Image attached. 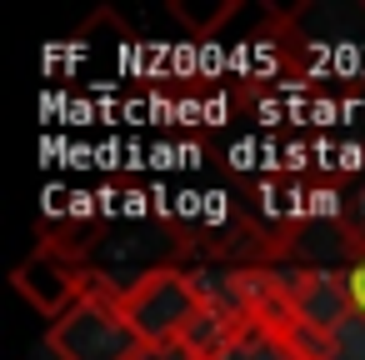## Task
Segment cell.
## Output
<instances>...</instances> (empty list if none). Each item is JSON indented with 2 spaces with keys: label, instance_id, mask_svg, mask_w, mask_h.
I'll list each match as a JSON object with an SVG mask.
<instances>
[{
  "label": "cell",
  "instance_id": "cell-1",
  "mask_svg": "<svg viewBox=\"0 0 365 360\" xmlns=\"http://www.w3.org/2000/svg\"><path fill=\"white\" fill-rule=\"evenodd\" d=\"M210 290L180 265H155L120 285V315L140 335V345H185L190 325L200 320Z\"/></svg>",
  "mask_w": 365,
  "mask_h": 360
},
{
  "label": "cell",
  "instance_id": "cell-2",
  "mask_svg": "<svg viewBox=\"0 0 365 360\" xmlns=\"http://www.w3.org/2000/svg\"><path fill=\"white\" fill-rule=\"evenodd\" d=\"M56 360H135L145 345L130 330V320L120 315V285H101L96 295H86L76 310H66L51 335H46Z\"/></svg>",
  "mask_w": 365,
  "mask_h": 360
},
{
  "label": "cell",
  "instance_id": "cell-3",
  "mask_svg": "<svg viewBox=\"0 0 365 360\" xmlns=\"http://www.w3.org/2000/svg\"><path fill=\"white\" fill-rule=\"evenodd\" d=\"M11 285L56 325L66 310H76L86 295H96L106 280L96 270L81 265V245H61V240H41L11 275Z\"/></svg>",
  "mask_w": 365,
  "mask_h": 360
},
{
  "label": "cell",
  "instance_id": "cell-4",
  "mask_svg": "<svg viewBox=\"0 0 365 360\" xmlns=\"http://www.w3.org/2000/svg\"><path fill=\"white\" fill-rule=\"evenodd\" d=\"M285 295H290V315L315 325V330H345L355 320V305H350V290H345V275H330V270H285Z\"/></svg>",
  "mask_w": 365,
  "mask_h": 360
},
{
  "label": "cell",
  "instance_id": "cell-5",
  "mask_svg": "<svg viewBox=\"0 0 365 360\" xmlns=\"http://www.w3.org/2000/svg\"><path fill=\"white\" fill-rule=\"evenodd\" d=\"M215 360H300V355L270 320H240L230 330V340L215 350Z\"/></svg>",
  "mask_w": 365,
  "mask_h": 360
},
{
  "label": "cell",
  "instance_id": "cell-6",
  "mask_svg": "<svg viewBox=\"0 0 365 360\" xmlns=\"http://www.w3.org/2000/svg\"><path fill=\"white\" fill-rule=\"evenodd\" d=\"M235 11H240L235 0H215V6H190V0H170V16H175L195 41H210V36H215Z\"/></svg>",
  "mask_w": 365,
  "mask_h": 360
},
{
  "label": "cell",
  "instance_id": "cell-7",
  "mask_svg": "<svg viewBox=\"0 0 365 360\" xmlns=\"http://www.w3.org/2000/svg\"><path fill=\"white\" fill-rule=\"evenodd\" d=\"M345 290H350L355 320H365V255H355V260L345 265Z\"/></svg>",
  "mask_w": 365,
  "mask_h": 360
},
{
  "label": "cell",
  "instance_id": "cell-8",
  "mask_svg": "<svg viewBox=\"0 0 365 360\" xmlns=\"http://www.w3.org/2000/svg\"><path fill=\"white\" fill-rule=\"evenodd\" d=\"M135 360H200V355H190L185 345H145Z\"/></svg>",
  "mask_w": 365,
  "mask_h": 360
}]
</instances>
